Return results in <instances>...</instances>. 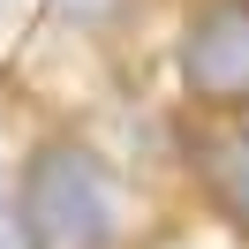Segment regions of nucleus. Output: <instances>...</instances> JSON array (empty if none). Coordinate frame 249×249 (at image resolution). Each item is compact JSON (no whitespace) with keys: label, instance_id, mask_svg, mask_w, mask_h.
I'll return each mask as SVG.
<instances>
[{"label":"nucleus","instance_id":"obj_3","mask_svg":"<svg viewBox=\"0 0 249 249\" xmlns=\"http://www.w3.org/2000/svg\"><path fill=\"white\" fill-rule=\"evenodd\" d=\"M204 189H212V196L249 227V121L219 128V136L204 143Z\"/></svg>","mask_w":249,"mask_h":249},{"label":"nucleus","instance_id":"obj_2","mask_svg":"<svg viewBox=\"0 0 249 249\" xmlns=\"http://www.w3.org/2000/svg\"><path fill=\"white\" fill-rule=\"evenodd\" d=\"M181 83L204 106H249V0H212L181 31Z\"/></svg>","mask_w":249,"mask_h":249},{"label":"nucleus","instance_id":"obj_1","mask_svg":"<svg viewBox=\"0 0 249 249\" xmlns=\"http://www.w3.org/2000/svg\"><path fill=\"white\" fill-rule=\"evenodd\" d=\"M16 227H23V249H113L121 234L113 166L76 136L38 143L16 189Z\"/></svg>","mask_w":249,"mask_h":249},{"label":"nucleus","instance_id":"obj_4","mask_svg":"<svg viewBox=\"0 0 249 249\" xmlns=\"http://www.w3.org/2000/svg\"><path fill=\"white\" fill-rule=\"evenodd\" d=\"M68 16H106V0H61Z\"/></svg>","mask_w":249,"mask_h":249}]
</instances>
